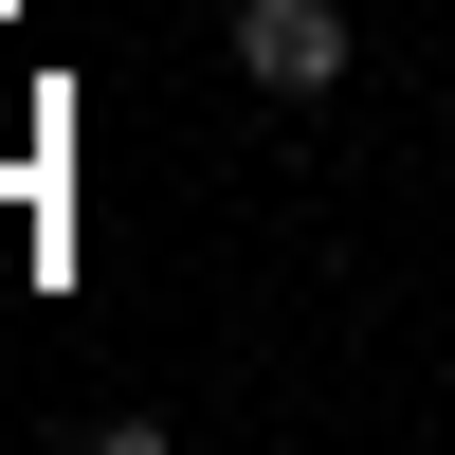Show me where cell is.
Wrapping results in <instances>:
<instances>
[{
  "mask_svg": "<svg viewBox=\"0 0 455 455\" xmlns=\"http://www.w3.org/2000/svg\"><path fill=\"white\" fill-rule=\"evenodd\" d=\"M237 73H255V92H328V73H347V19H328V0H255V19H237Z\"/></svg>",
  "mask_w": 455,
  "mask_h": 455,
  "instance_id": "1",
  "label": "cell"
}]
</instances>
